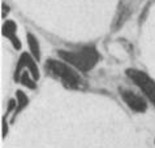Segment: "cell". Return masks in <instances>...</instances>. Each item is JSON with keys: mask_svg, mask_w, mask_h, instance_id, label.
<instances>
[{"mask_svg": "<svg viewBox=\"0 0 155 148\" xmlns=\"http://www.w3.org/2000/svg\"><path fill=\"white\" fill-rule=\"evenodd\" d=\"M2 124H3V133H2V137L3 139L7 137V134H8V125H7V120H5V116L3 117V121H2Z\"/></svg>", "mask_w": 155, "mask_h": 148, "instance_id": "10", "label": "cell"}, {"mask_svg": "<svg viewBox=\"0 0 155 148\" xmlns=\"http://www.w3.org/2000/svg\"><path fill=\"white\" fill-rule=\"evenodd\" d=\"M9 12V7H7L5 5V4H3V13H2V17H3V18H4V17H5V12Z\"/></svg>", "mask_w": 155, "mask_h": 148, "instance_id": "11", "label": "cell"}, {"mask_svg": "<svg viewBox=\"0 0 155 148\" xmlns=\"http://www.w3.org/2000/svg\"><path fill=\"white\" fill-rule=\"evenodd\" d=\"M127 76L134 82V85L143 92V95L147 98L155 105V82L150 78L147 74L138 69H128Z\"/></svg>", "mask_w": 155, "mask_h": 148, "instance_id": "3", "label": "cell"}, {"mask_svg": "<svg viewBox=\"0 0 155 148\" xmlns=\"http://www.w3.org/2000/svg\"><path fill=\"white\" fill-rule=\"evenodd\" d=\"M154 143H155V142H154Z\"/></svg>", "mask_w": 155, "mask_h": 148, "instance_id": "12", "label": "cell"}, {"mask_svg": "<svg viewBox=\"0 0 155 148\" xmlns=\"http://www.w3.org/2000/svg\"><path fill=\"white\" fill-rule=\"evenodd\" d=\"M20 83H22L25 87H28L30 90H35L37 88V81L31 77V74L29 72H22L20 78Z\"/></svg>", "mask_w": 155, "mask_h": 148, "instance_id": "9", "label": "cell"}, {"mask_svg": "<svg viewBox=\"0 0 155 148\" xmlns=\"http://www.w3.org/2000/svg\"><path fill=\"white\" fill-rule=\"evenodd\" d=\"M24 68H28L29 69V73L31 74V77L34 78L35 81L39 79L41 74H39V69L37 66V63H35V59L33 57L30 53L28 52H22L18 59V63L16 65V70L13 74V79L16 82H20V78H21V74H22Z\"/></svg>", "mask_w": 155, "mask_h": 148, "instance_id": "4", "label": "cell"}, {"mask_svg": "<svg viewBox=\"0 0 155 148\" xmlns=\"http://www.w3.org/2000/svg\"><path fill=\"white\" fill-rule=\"evenodd\" d=\"M16 101H17V107H16V111H15V114H13V118H12V122L15 121V118L17 117L20 112H22L25 108L29 105V98L26 96V94L21 90H17L16 91Z\"/></svg>", "mask_w": 155, "mask_h": 148, "instance_id": "8", "label": "cell"}, {"mask_svg": "<svg viewBox=\"0 0 155 148\" xmlns=\"http://www.w3.org/2000/svg\"><path fill=\"white\" fill-rule=\"evenodd\" d=\"M119 91H120V96L124 100V103H125L132 111H134L137 113L146 112V109H147V103H146L143 96L133 92L132 90L121 88V87L119 88Z\"/></svg>", "mask_w": 155, "mask_h": 148, "instance_id": "5", "label": "cell"}, {"mask_svg": "<svg viewBox=\"0 0 155 148\" xmlns=\"http://www.w3.org/2000/svg\"><path fill=\"white\" fill-rule=\"evenodd\" d=\"M26 39H28V46L30 50V55L35 59V61L41 60V47H39V42H38L37 37L31 33L26 34Z\"/></svg>", "mask_w": 155, "mask_h": 148, "instance_id": "7", "label": "cell"}, {"mask_svg": "<svg viewBox=\"0 0 155 148\" xmlns=\"http://www.w3.org/2000/svg\"><path fill=\"white\" fill-rule=\"evenodd\" d=\"M58 55L63 61L72 65L74 69L82 73H86L95 68V65L101 59V55L94 46H84L78 50L71 51L60 50L58 51Z\"/></svg>", "mask_w": 155, "mask_h": 148, "instance_id": "1", "label": "cell"}, {"mask_svg": "<svg viewBox=\"0 0 155 148\" xmlns=\"http://www.w3.org/2000/svg\"><path fill=\"white\" fill-rule=\"evenodd\" d=\"M46 70L52 77L61 81V83L68 88H80L82 85V78L72 65L65 61H59L55 59H48L45 65Z\"/></svg>", "mask_w": 155, "mask_h": 148, "instance_id": "2", "label": "cell"}, {"mask_svg": "<svg viewBox=\"0 0 155 148\" xmlns=\"http://www.w3.org/2000/svg\"><path fill=\"white\" fill-rule=\"evenodd\" d=\"M16 33H17V25H16L15 21L8 20V21H5V22L3 24V26H2L3 37L7 38L8 40L12 43L13 48L18 51V50H21V42H20V39L17 38Z\"/></svg>", "mask_w": 155, "mask_h": 148, "instance_id": "6", "label": "cell"}]
</instances>
